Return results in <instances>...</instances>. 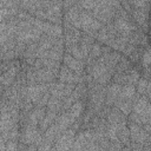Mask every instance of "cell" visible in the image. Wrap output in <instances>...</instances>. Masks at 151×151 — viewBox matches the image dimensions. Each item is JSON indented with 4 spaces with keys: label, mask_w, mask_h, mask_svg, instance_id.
Listing matches in <instances>:
<instances>
[{
    "label": "cell",
    "mask_w": 151,
    "mask_h": 151,
    "mask_svg": "<svg viewBox=\"0 0 151 151\" xmlns=\"http://www.w3.org/2000/svg\"><path fill=\"white\" fill-rule=\"evenodd\" d=\"M61 61L64 63L65 66H67V67H68L70 70H72L74 73H77V74H79V76L84 74V72H85V63H83V61L76 59V58L72 57L70 53H67V52L64 53Z\"/></svg>",
    "instance_id": "6da1fadb"
},
{
    "label": "cell",
    "mask_w": 151,
    "mask_h": 151,
    "mask_svg": "<svg viewBox=\"0 0 151 151\" xmlns=\"http://www.w3.org/2000/svg\"><path fill=\"white\" fill-rule=\"evenodd\" d=\"M122 88V85L120 84H117V83H112L111 85L106 86V93H105V101H104V105L106 106H113L114 101L117 100L118 98V94H119V91Z\"/></svg>",
    "instance_id": "7a4b0ae2"
},
{
    "label": "cell",
    "mask_w": 151,
    "mask_h": 151,
    "mask_svg": "<svg viewBox=\"0 0 151 151\" xmlns=\"http://www.w3.org/2000/svg\"><path fill=\"white\" fill-rule=\"evenodd\" d=\"M85 101H86V100L79 99V100L74 101V103L68 107L67 113H68L70 119H71L72 123L79 120V118H80L81 114L84 113V110H85V105H84V103H85Z\"/></svg>",
    "instance_id": "3957f363"
},
{
    "label": "cell",
    "mask_w": 151,
    "mask_h": 151,
    "mask_svg": "<svg viewBox=\"0 0 151 151\" xmlns=\"http://www.w3.org/2000/svg\"><path fill=\"white\" fill-rule=\"evenodd\" d=\"M58 76L54 74L50 68L47 67H40L38 70H35V80L37 83H51L57 80Z\"/></svg>",
    "instance_id": "277c9868"
},
{
    "label": "cell",
    "mask_w": 151,
    "mask_h": 151,
    "mask_svg": "<svg viewBox=\"0 0 151 151\" xmlns=\"http://www.w3.org/2000/svg\"><path fill=\"white\" fill-rule=\"evenodd\" d=\"M136 94V86L131 84H124L122 85V88L119 91L118 98L119 100H132V98Z\"/></svg>",
    "instance_id": "5b68a950"
},
{
    "label": "cell",
    "mask_w": 151,
    "mask_h": 151,
    "mask_svg": "<svg viewBox=\"0 0 151 151\" xmlns=\"http://www.w3.org/2000/svg\"><path fill=\"white\" fill-rule=\"evenodd\" d=\"M58 112H54V111H50V110H46V113H45V116H44V118L41 119V122L39 123V129L44 132L52 123H54L55 122V119H57V117H58Z\"/></svg>",
    "instance_id": "8992f818"
},
{
    "label": "cell",
    "mask_w": 151,
    "mask_h": 151,
    "mask_svg": "<svg viewBox=\"0 0 151 151\" xmlns=\"http://www.w3.org/2000/svg\"><path fill=\"white\" fill-rule=\"evenodd\" d=\"M61 105H63V100L57 98V97H53L51 96L47 104H46V110H50V111H54V112H58L60 113L61 112Z\"/></svg>",
    "instance_id": "52a82bcc"
},
{
    "label": "cell",
    "mask_w": 151,
    "mask_h": 151,
    "mask_svg": "<svg viewBox=\"0 0 151 151\" xmlns=\"http://www.w3.org/2000/svg\"><path fill=\"white\" fill-rule=\"evenodd\" d=\"M66 50H67V53H70L72 57H74L76 59H78V60H80V61H83V63H85V59H86V58L83 55V53H81V51H80L78 44L71 45V46L66 47Z\"/></svg>",
    "instance_id": "ba28073f"
},
{
    "label": "cell",
    "mask_w": 151,
    "mask_h": 151,
    "mask_svg": "<svg viewBox=\"0 0 151 151\" xmlns=\"http://www.w3.org/2000/svg\"><path fill=\"white\" fill-rule=\"evenodd\" d=\"M150 85V80L144 78V77H140L136 84V93H138L139 96H144L145 94V91H146V87Z\"/></svg>",
    "instance_id": "9c48e42d"
},
{
    "label": "cell",
    "mask_w": 151,
    "mask_h": 151,
    "mask_svg": "<svg viewBox=\"0 0 151 151\" xmlns=\"http://www.w3.org/2000/svg\"><path fill=\"white\" fill-rule=\"evenodd\" d=\"M151 54H150V48H149V46H146L145 47V50L143 51V53H142V57H140V65L143 66V68H147V67H150V57Z\"/></svg>",
    "instance_id": "30bf717a"
},
{
    "label": "cell",
    "mask_w": 151,
    "mask_h": 151,
    "mask_svg": "<svg viewBox=\"0 0 151 151\" xmlns=\"http://www.w3.org/2000/svg\"><path fill=\"white\" fill-rule=\"evenodd\" d=\"M101 44H99L98 41L96 42H93L92 44V46H91V48H90V53H88V55L90 57H92L93 59H97L98 57H100L101 55Z\"/></svg>",
    "instance_id": "8fae6325"
},
{
    "label": "cell",
    "mask_w": 151,
    "mask_h": 151,
    "mask_svg": "<svg viewBox=\"0 0 151 151\" xmlns=\"http://www.w3.org/2000/svg\"><path fill=\"white\" fill-rule=\"evenodd\" d=\"M18 140H12V139H8L6 143H5V147L6 150H17L18 149Z\"/></svg>",
    "instance_id": "7c38bea8"
},
{
    "label": "cell",
    "mask_w": 151,
    "mask_h": 151,
    "mask_svg": "<svg viewBox=\"0 0 151 151\" xmlns=\"http://www.w3.org/2000/svg\"><path fill=\"white\" fill-rule=\"evenodd\" d=\"M53 4H60V2H63V0H51Z\"/></svg>",
    "instance_id": "4fadbf2b"
}]
</instances>
